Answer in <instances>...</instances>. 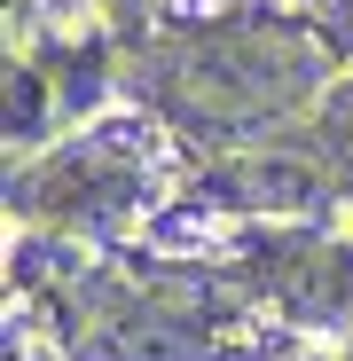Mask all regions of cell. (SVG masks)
<instances>
[{"label": "cell", "instance_id": "obj_1", "mask_svg": "<svg viewBox=\"0 0 353 361\" xmlns=\"http://www.w3.org/2000/svg\"><path fill=\"white\" fill-rule=\"evenodd\" d=\"M330 71H337V47L306 16H283V8L149 16L126 47V87L142 94V118L220 157L283 134L322 94Z\"/></svg>", "mask_w": 353, "mask_h": 361}, {"label": "cell", "instance_id": "obj_2", "mask_svg": "<svg viewBox=\"0 0 353 361\" xmlns=\"http://www.w3.org/2000/svg\"><path fill=\"white\" fill-rule=\"evenodd\" d=\"M47 298L71 361H299L259 353L244 314H228L204 283H181L173 267H79Z\"/></svg>", "mask_w": 353, "mask_h": 361}, {"label": "cell", "instance_id": "obj_3", "mask_svg": "<svg viewBox=\"0 0 353 361\" xmlns=\"http://www.w3.org/2000/svg\"><path fill=\"white\" fill-rule=\"evenodd\" d=\"M157 126L149 118H94V126L55 134L39 157L8 165V220L55 235V244H102V235L134 228L157 189H165V165H157Z\"/></svg>", "mask_w": 353, "mask_h": 361}, {"label": "cell", "instance_id": "obj_4", "mask_svg": "<svg viewBox=\"0 0 353 361\" xmlns=\"http://www.w3.org/2000/svg\"><path fill=\"white\" fill-rule=\"evenodd\" d=\"M228 275L267 314L299 330H345L353 322V244L322 220H252L228 244Z\"/></svg>", "mask_w": 353, "mask_h": 361}, {"label": "cell", "instance_id": "obj_5", "mask_svg": "<svg viewBox=\"0 0 353 361\" xmlns=\"http://www.w3.org/2000/svg\"><path fill=\"white\" fill-rule=\"evenodd\" d=\"M102 87H110V55H102V39H87V47L8 55V165H16V157H39L71 110L102 102Z\"/></svg>", "mask_w": 353, "mask_h": 361}, {"label": "cell", "instance_id": "obj_6", "mask_svg": "<svg viewBox=\"0 0 353 361\" xmlns=\"http://www.w3.org/2000/svg\"><path fill=\"white\" fill-rule=\"evenodd\" d=\"M0 361H55V353L39 345V330H32V322H16V314H8V345H0Z\"/></svg>", "mask_w": 353, "mask_h": 361}]
</instances>
